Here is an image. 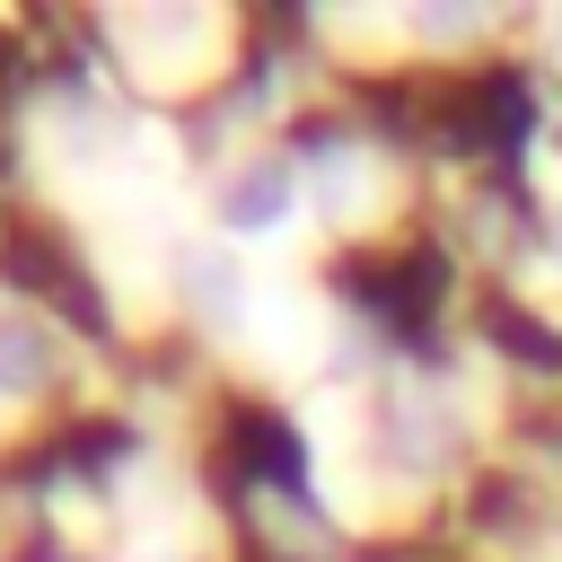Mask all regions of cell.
<instances>
[{
    "label": "cell",
    "instance_id": "6da1fadb",
    "mask_svg": "<svg viewBox=\"0 0 562 562\" xmlns=\"http://www.w3.org/2000/svg\"><path fill=\"white\" fill-rule=\"evenodd\" d=\"M290 193H299L290 167H281V158H255V167H237V176L220 184V220L246 228V237H255V228H281V220H290Z\"/></svg>",
    "mask_w": 562,
    "mask_h": 562
},
{
    "label": "cell",
    "instance_id": "7a4b0ae2",
    "mask_svg": "<svg viewBox=\"0 0 562 562\" xmlns=\"http://www.w3.org/2000/svg\"><path fill=\"white\" fill-rule=\"evenodd\" d=\"M53 369V334L35 316H0V395H35Z\"/></svg>",
    "mask_w": 562,
    "mask_h": 562
},
{
    "label": "cell",
    "instance_id": "3957f363",
    "mask_svg": "<svg viewBox=\"0 0 562 562\" xmlns=\"http://www.w3.org/2000/svg\"><path fill=\"white\" fill-rule=\"evenodd\" d=\"M184 272H193V299H202L211 316H237V272H228L220 255H193Z\"/></svg>",
    "mask_w": 562,
    "mask_h": 562
}]
</instances>
